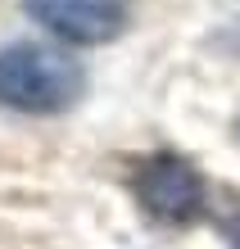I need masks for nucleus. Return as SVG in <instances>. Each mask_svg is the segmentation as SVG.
<instances>
[{"label": "nucleus", "instance_id": "3", "mask_svg": "<svg viewBox=\"0 0 240 249\" xmlns=\"http://www.w3.org/2000/svg\"><path fill=\"white\" fill-rule=\"evenodd\" d=\"M23 9L68 46H109L127 27V0H23Z\"/></svg>", "mask_w": 240, "mask_h": 249}, {"label": "nucleus", "instance_id": "2", "mask_svg": "<svg viewBox=\"0 0 240 249\" xmlns=\"http://www.w3.org/2000/svg\"><path fill=\"white\" fill-rule=\"evenodd\" d=\"M131 190H136V204L145 209V217H154L159 227H190L208 209V186L182 154L141 159L131 172Z\"/></svg>", "mask_w": 240, "mask_h": 249}, {"label": "nucleus", "instance_id": "1", "mask_svg": "<svg viewBox=\"0 0 240 249\" xmlns=\"http://www.w3.org/2000/svg\"><path fill=\"white\" fill-rule=\"evenodd\" d=\"M86 72L73 54L41 46V41H14L0 50V105L18 113H64L82 100Z\"/></svg>", "mask_w": 240, "mask_h": 249}, {"label": "nucleus", "instance_id": "4", "mask_svg": "<svg viewBox=\"0 0 240 249\" xmlns=\"http://www.w3.org/2000/svg\"><path fill=\"white\" fill-rule=\"evenodd\" d=\"M222 240H227V249H240V204L222 217Z\"/></svg>", "mask_w": 240, "mask_h": 249}]
</instances>
